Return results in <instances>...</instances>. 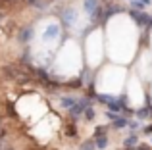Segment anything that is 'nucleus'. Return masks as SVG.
Here are the masks:
<instances>
[{
	"label": "nucleus",
	"mask_w": 152,
	"mask_h": 150,
	"mask_svg": "<svg viewBox=\"0 0 152 150\" xmlns=\"http://www.w3.org/2000/svg\"><path fill=\"white\" fill-rule=\"evenodd\" d=\"M31 2V6H35V8H45V0H29Z\"/></svg>",
	"instance_id": "16"
},
{
	"label": "nucleus",
	"mask_w": 152,
	"mask_h": 150,
	"mask_svg": "<svg viewBox=\"0 0 152 150\" xmlns=\"http://www.w3.org/2000/svg\"><path fill=\"white\" fill-rule=\"evenodd\" d=\"M94 146L98 150H104L108 146V137L106 135H100V137H94Z\"/></svg>",
	"instance_id": "9"
},
{
	"label": "nucleus",
	"mask_w": 152,
	"mask_h": 150,
	"mask_svg": "<svg viewBox=\"0 0 152 150\" xmlns=\"http://www.w3.org/2000/svg\"><path fill=\"white\" fill-rule=\"evenodd\" d=\"M98 8H100V6H98V0H85V12L91 15V17L96 14Z\"/></svg>",
	"instance_id": "4"
},
{
	"label": "nucleus",
	"mask_w": 152,
	"mask_h": 150,
	"mask_svg": "<svg viewBox=\"0 0 152 150\" xmlns=\"http://www.w3.org/2000/svg\"><path fill=\"white\" fill-rule=\"evenodd\" d=\"M62 17L66 19V23H67V25H69V23L73 21V12H71V10H66V12H64V14H62Z\"/></svg>",
	"instance_id": "13"
},
{
	"label": "nucleus",
	"mask_w": 152,
	"mask_h": 150,
	"mask_svg": "<svg viewBox=\"0 0 152 150\" xmlns=\"http://www.w3.org/2000/svg\"><path fill=\"white\" fill-rule=\"evenodd\" d=\"M106 116H108V119H112V121H114V119H118V117H119V114H114V112H106Z\"/></svg>",
	"instance_id": "20"
},
{
	"label": "nucleus",
	"mask_w": 152,
	"mask_h": 150,
	"mask_svg": "<svg viewBox=\"0 0 152 150\" xmlns=\"http://www.w3.org/2000/svg\"><path fill=\"white\" fill-rule=\"evenodd\" d=\"M0 19H2V12H0Z\"/></svg>",
	"instance_id": "24"
},
{
	"label": "nucleus",
	"mask_w": 152,
	"mask_h": 150,
	"mask_svg": "<svg viewBox=\"0 0 152 150\" xmlns=\"http://www.w3.org/2000/svg\"><path fill=\"white\" fill-rule=\"evenodd\" d=\"M29 39H31V29H25V31L21 33V41L25 42V41H29Z\"/></svg>",
	"instance_id": "18"
},
{
	"label": "nucleus",
	"mask_w": 152,
	"mask_h": 150,
	"mask_svg": "<svg viewBox=\"0 0 152 150\" xmlns=\"http://www.w3.org/2000/svg\"><path fill=\"white\" fill-rule=\"evenodd\" d=\"M98 102H102V104H106V106H110L112 102L115 100V96H110V94H98Z\"/></svg>",
	"instance_id": "11"
},
{
	"label": "nucleus",
	"mask_w": 152,
	"mask_h": 150,
	"mask_svg": "<svg viewBox=\"0 0 152 150\" xmlns=\"http://www.w3.org/2000/svg\"><path fill=\"white\" fill-rule=\"evenodd\" d=\"M94 116H96L94 108H91V106H89V108L85 110V117H87V119H94Z\"/></svg>",
	"instance_id": "14"
},
{
	"label": "nucleus",
	"mask_w": 152,
	"mask_h": 150,
	"mask_svg": "<svg viewBox=\"0 0 152 150\" xmlns=\"http://www.w3.org/2000/svg\"><path fill=\"white\" fill-rule=\"evenodd\" d=\"M60 104H62V108L71 110L75 104H77V98H75V96H62V98H60Z\"/></svg>",
	"instance_id": "6"
},
{
	"label": "nucleus",
	"mask_w": 152,
	"mask_h": 150,
	"mask_svg": "<svg viewBox=\"0 0 152 150\" xmlns=\"http://www.w3.org/2000/svg\"><path fill=\"white\" fill-rule=\"evenodd\" d=\"M150 4H152V0H131V6L137 12H145V8H148Z\"/></svg>",
	"instance_id": "5"
},
{
	"label": "nucleus",
	"mask_w": 152,
	"mask_h": 150,
	"mask_svg": "<svg viewBox=\"0 0 152 150\" xmlns=\"http://www.w3.org/2000/svg\"><path fill=\"white\" fill-rule=\"evenodd\" d=\"M148 110H146V108H142V110H139V112H137V117H139V119H142V117H146V116H148Z\"/></svg>",
	"instance_id": "17"
},
{
	"label": "nucleus",
	"mask_w": 152,
	"mask_h": 150,
	"mask_svg": "<svg viewBox=\"0 0 152 150\" xmlns=\"http://www.w3.org/2000/svg\"><path fill=\"white\" fill-rule=\"evenodd\" d=\"M60 33V27L58 25H50V27H46V31H45V39L48 41V39H56V35Z\"/></svg>",
	"instance_id": "8"
},
{
	"label": "nucleus",
	"mask_w": 152,
	"mask_h": 150,
	"mask_svg": "<svg viewBox=\"0 0 152 150\" xmlns=\"http://www.w3.org/2000/svg\"><path fill=\"white\" fill-rule=\"evenodd\" d=\"M4 137H6V127H4V125H0V141H2Z\"/></svg>",
	"instance_id": "22"
},
{
	"label": "nucleus",
	"mask_w": 152,
	"mask_h": 150,
	"mask_svg": "<svg viewBox=\"0 0 152 150\" xmlns=\"http://www.w3.org/2000/svg\"><path fill=\"white\" fill-rule=\"evenodd\" d=\"M87 108H89V102H87V100H77V104H75L69 112H71V116H73V117H79Z\"/></svg>",
	"instance_id": "3"
},
{
	"label": "nucleus",
	"mask_w": 152,
	"mask_h": 150,
	"mask_svg": "<svg viewBox=\"0 0 152 150\" xmlns=\"http://www.w3.org/2000/svg\"><path fill=\"white\" fill-rule=\"evenodd\" d=\"M127 125H129V119H125V117H121V116H119L118 119H114L112 127H114V129H123V127H127Z\"/></svg>",
	"instance_id": "10"
},
{
	"label": "nucleus",
	"mask_w": 152,
	"mask_h": 150,
	"mask_svg": "<svg viewBox=\"0 0 152 150\" xmlns=\"http://www.w3.org/2000/svg\"><path fill=\"white\" fill-rule=\"evenodd\" d=\"M0 2H4V4H14L15 0H0Z\"/></svg>",
	"instance_id": "23"
},
{
	"label": "nucleus",
	"mask_w": 152,
	"mask_h": 150,
	"mask_svg": "<svg viewBox=\"0 0 152 150\" xmlns=\"http://www.w3.org/2000/svg\"><path fill=\"white\" fill-rule=\"evenodd\" d=\"M8 150H14V148H8Z\"/></svg>",
	"instance_id": "25"
},
{
	"label": "nucleus",
	"mask_w": 152,
	"mask_h": 150,
	"mask_svg": "<svg viewBox=\"0 0 152 150\" xmlns=\"http://www.w3.org/2000/svg\"><path fill=\"white\" fill-rule=\"evenodd\" d=\"M137 143H139L137 133H131L129 137H125V141H123V146H125V148H135V146H137Z\"/></svg>",
	"instance_id": "7"
},
{
	"label": "nucleus",
	"mask_w": 152,
	"mask_h": 150,
	"mask_svg": "<svg viewBox=\"0 0 152 150\" xmlns=\"http://www.w3.org/2000/svg\"><path fill=\"white\" fill-rule=\"evenodd\" d=\"M129 15L135 19V23H137V25H141V27H150V17H152V15H148L146 12L131 10V12H129Z\"/></svg>",
	"instance_id": "2"
},
{
	"label": "nucleus",
	"mask_w": 152,
	"mask_h": 150,
	"mask_svg": "<svg viewBox=\"0 0 152 150\" xmlns=\"http://www.w3.org/2000/svg\"><path fill=\"white\" fill-rule=\"evenodd\" d=\"M139 125H141V123H139V119H135V121H129V125H127V127L131 129V133H135L139 129Z\"/></svg>",
	"instance_id": "15"
},
{
	"label": "nucleus",
	"mask_w": 152,
	"mask_h": 150,
	"mask_svg": "<svg viewBox=\"0 0 152 150\" xmlns=\"http://www.w3.org/2000/svg\"><path fill=\"white\" fill-rule=\"evenodd\" d=\"M8 148H10V146H8V143H6V141H0V150H8Z\"/></svg>",
	"instance_id": "21"
},
{
	"label": "nucleus",
	"mask_w": 152,
	"mask_h": 150,
	"mask_svg": "<svg viewBox=\"0 0 152 150\" xmlns=\"http://www.w3.org/2000/svg\"><path fill=\"white\" fill-rule=\"evenodd\" d=\"M4 73H6L8 77L15 79V81H18V79H21V81H29V75L23 71V69H19L18 66H6V68H4Z\"/></svg>",
	"instance_id": "1"
},
{
	"label": "nucleus",
	"mask_w": 152,
	"mask_h": 150,
	"mask_svg": "<svg viewBox=\"0 0 152 150\" xmlns=\"http://www.w3.org/2000/svg\"><path fill=\"white\" fill-rule=\"evenodd\" d=\"M96 146H94V141H87V143H83L81 146H79V150H94Z\"/></svg>",
	"instance_id": "12"
},
{
	"label": "nucleus",
	"mask_w": 152,
	"mask_h": 150,
	"mask_svg": "<svg viewBox=\"0 0 152 150\" xmlns=\"http://www.w3.org/2000/svg\"><path fill=\"white\" fill-rule=\"evenodd\" d=\"M100 135H106V127H104V125L96 127V131H94V137H100Z\"/></svg>",
	"instance_id": "19"
}]
</instances>
